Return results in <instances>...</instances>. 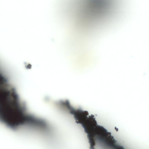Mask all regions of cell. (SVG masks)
<instances>
[{"label": "cell", "instance_id": "6da1fadb", "mask_svg": "<svg viewBox=\"0 0 149 149\" xmlns=\"http://www.w3.org/2000/svg\"><path fill=\"white\" fill-rule=\"evenodd\" d=\"M1 116L7 125L15 129L26 124L29 115L24 113L18 96L12 89H2L0 93Z\"/></svg>", "mask_w": 149, "mask_h": 149}]
</instances>
